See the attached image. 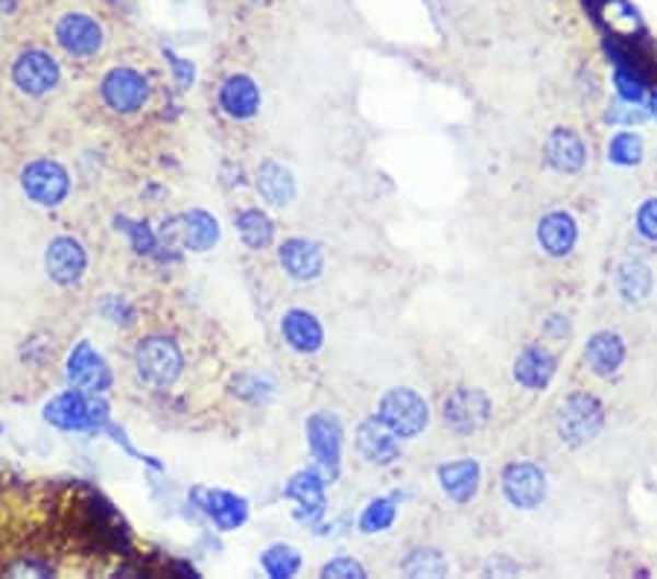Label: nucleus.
Returning <instances> with one entry per match:
<instances>
[{
  "label": "nucleus",
  "mask_w": 657,
  "mask_h": 579,
  "mask_svg": "<svg viewBox=\"0 0 657 579\" xmlns=\"http://www.w3.org/2000/svg\"><path fill=\"white\" fill-rule=\"evenodd\" d=\"M181 351L169 337H146L134 348V372L146 386L167 390L181 374Z\"/></svg>",
  "instance_id": "obj_1"
},
{
  "label": "nucleus",
  "mask_w": 657,
  "mask_h": 579,
  "mask_svg": "<svg viewBox=\"0 0 657 579\" xmlns=\"http://www.w3.org/2000/svg\"><path fill=\"white\" fill-rule=\"evenodd\" d=\"M62 71L54 56L45 47H24L21 54L12 56L10 82L12 89L27 94V97H45L59 85Z\"/></svg>",
  "instance_id": "obj_2"
},
{
  "label": "nucleus",
  "mask_w": 657,
  "mask_h": 579,
  "mask_svg": "<svg viewBox=\"0 0 657 579\" xmlns=\"http://www.w3.org/2000/svg\"><path fill=\"white\" fill-rule=\"evenodd\" d=\"M19 182L24 197L38 208L62 206L64 199H68V194H71V176H68V170L54 159L30 161L27 167L21 170Z\"/></svg>",
  "instance_id": "obj_3"
},
{
  "label": "nucleus",
  "mask_w": 657,
  "mask_h": 579,
  "mask_svg": "<svg viewBox=\"0 0 657 579\" xmlns=\"http://www.w3.org/2000/svg\"><path fill=\"white\" fill-rule=\"evenodd\" d=\"M377 419L389 430H395L400 439H412L426 428L430 407H426V402L415 390L398 386V390H389V393L383 395Z\"/></svg>",
  "instance_id": "obj_4"
},
{
  "label": "nucleus",
  "mask_w": 657,
  "mask_h": 579,
  "mask_svg": "<svg viewBox=\"0 0 657 579\" xmlns=\"http://www.w3.org/2000/svg\"><path fill=\"white\" fill-rule=\"evenodd\" d=\"M54 36L56 45L62 47L68 56H73V59H91L106 45L103 24L94 15H89V12H64V15H59Z\"/></svg>",
  "instance_id": "obj_5"
},
{
  "label": "nucleus",
  "mask_w": 657,
  "mask_h": 579,
  "mask_svg": "<svg viewBox=\"0 0 657 579\" xmlns=\"http://www.w3.org/2000/svg\"><path fill=\"white\" fill-rule=\"evenodd\" d=\"M605 410L594 395L576 393L561 404L559 410V433L567 445H585L602 430Z\"/></svg>",
  "instance_id": "obj_6"
},
{
  "label": "nucleus",
  "mask_w": 657,
  "mask_h": 579,
  "mask_svg": "<svg viewBox=\"0 0 657 579\" xmlns=\"http://www.w3.org/2000/svg\"><path fill=\"white\" fill-rule=\"evenodd\" d=\"M99 94H103V103L117 115H134L150 100V80L141 71L126 68V65L124 68H112L103 77Z\"/></svg>",
  "instance_id": "obj_7"
},
{
  "label": "nucleus",
  "mask_w": 657,
  "mask_h": 579,
  "mask_svg": "<svg viewBox=\"0 0 657 579\" xmlns=\"http://www.w3.org/2000/svg\"><path fill=\"white\" fill-rule=\"evenodd\" d=\"M103 410H106V407L94 402L91 393L71 390V393L56 395L54 402L47 404L45 419L62 430H85L94 428V425L103 419Z\"/></svg>",
  "instance_id": "obj_8"
},
{
  "label": "nucleus",
  "mask_w": 657,
  "mask_h": 579,
  "mask_svg": "<svg viewBox=\"0 0 657 579\" xmlns=\"http://www.w3.org/2000/svg\"><path fill=\"white\" fill-rule=\"evenodd\" d=\"M89 267V252L77 238L71 234H59L54 241L47 243L45 250V273L54 278L56 285L71 287L77 281H82Z\"/></svg>",
  "instance_id": "obj_9"
},
{
  "label": "nucleus",
  "mask_w": 657,
  "mask_h": 579,
  "mask_svg": "<svg viewBox=\"0 0 657 579\" xmlns=\"http://www.w3.org/2000/svg\"><path fill=\"white\" fill-rule=\"evenodd\" d=\"M491 419V402L482 390H456L445 402V425L459 437L485 428Z\"/></svg>",
  "instance_id": "obj_10"
},
{
  "label": "nucleus",
  "mask_w": 657,
  "mask_h": 579,
  "mask_svg": "<svg viewBox=\"0 0 657 579\" xmlns=\"http://www.w3.org/2000/svg\"><path fill=\"white\" fill-rule=\"evenodd\" d=\"M503 491L512 507L535 509L547 498V477L538 465L512 463L503 472Z\"/></svg>",
  "instance_id": "obj_11"
},
{
  "label": "nucleus",
  "mask_w": 657,
  "mask_h": 579,
  "mask_svg": "<svg viewBox=\"0 0 657 579\" xmlns=\"http://www.w3.org/2000/svg\"><path fill=\"white\" fill-rule=\"evenodd\" d=\"M307 442H310V451L319 463L321 474L325 477H333L339 468V451H342V428L339 421L328 413H316L310 421H307Z\"/></svg>",
  "instance_id": "obj_12"
},
{
  "label": "nucleus",
  "mask_w": 657,
  "mask_h": 579,
  "mask_svg": "<svg viewBox=\"0 0 657 579\" xmlns=\"http://www.w3.org/2000/svg\"><path fill=\"white\" fill-rule=\"evenodd\" d=\"M278 260H281L286 276L295 278V281H316L325 269L321 246L307 241V238H286L278 250Z\"/></svg>",
  "instance_id": "obj_13"
},
{
  "label": "nucleus",
  "mask_w": 657,
  "mask_h": 579,
  "mask_svg": "<svg viewBox=\"0 0 657 579\" xmlns=\"http://www.w3.org/2000/svg\"><path fill=\"white\" fill-rule=\"evenodd\" d=\"M68 381L73 383V390L97 395L103 393L112 381L106 360L91 348V343H80L73 348L71 360H68Z\"/></svg>",
  "instance_id": "obj_14"
},
{
  "label": "nucleus",
  "mask_w": 657,
  "mask_h": 579,
  "mask_svg": "<svg viewBox=\"0 0 657 579\" xmlns=\"http://www.w3.org/2000/svg\"><path fill=\"white\" fill-rule=\"evenodd\" d=\"M356 448L360 454L374 465H389L400 454V437L389 430L380 419H368L356 430Z\"/></svg>",
  "instance_id": "obj_15"
},
{
  "label": "nucleus",
  "mask_w": 657,
  "mask_h": 579,
  "mask_svg": "<svg viewBox=\"0 0 657 579\" xmlns=\"http://www.w3.org/2000/svg\"><path fill=\"white\" fill-rule=\"evenodd\" d=\"M220 106L234 120H249L258 115L260 108V89L249 73H234L223 82L220 89Z\"/></svg>",
  "instance_id": "obj_16"
},
{
  "label": "nucleus",
  "mask_w": 657,
  "mask_h": 579,
  "mask_svg": "<svg viewBox=\"0 0 657 579\" xmlns=\"http://www.w3.org/2000/svg\"><path fill=\"white\" fill-rule=\"evenodd\" d=\"M281 334H284L286 346L298 351V355H316L325 343V328L321 322L307 311H286L281 320Z\"/></svg>",
  "instance_id": "obj_17"
},
{
  "label": "nucleus",
  "mask_w": 657,
  "mask_h": 579,
  "mask_svg": "<svg viewBox=\"0 0 657 579\" xmlns=\"http://www.w3.org/2000/svg\"><path fill=\"white\" fill-rule=\"evenodd\" d=\"M622 360H625V343H622L620 334L599 331V334H594V337L587 339L585 363L590 366V372L599 374V378H611L622 366Z\"/></svg>",
  "instance_id": "obj_18"
},
{
  "label": "nucleus",
  "mask_w": 657,
  "mask_h": 579,
  "mask_svg": "<svg viewBox=\"0 0 657 579\" xmlns=\"http://www.w3.org/2000/svg\"><path fill=\"white\" fill-rule=\"evenodd\" d=\"M255 187H258V194L267 199L269 206H293L295 178L293 173H290L284 164H278V161H263V164H260L258 173H255Z\"/></svg>",
  "instance_id": "obj_19"
},
{
  "label": "nucleus",
  "mask_w": 657,
  "mask_h": 579,
  "mask_svg": "<svg viewBox=\"0 0 657 579\" xmlns=\"http://www.w3.org/2000/svg\"><path fill=\"white\" fill-rule=\"evenodd\" d=\"M576 220L567 211H552L538 225V241H541L543 252L552 258H564L570 250L576 246Z\"/></svg>",
  "instance_id": "obj_20"
},
{
  "label": "nucleus",
  "mask_w": 657,
  "mask_h": 579,
  "mask_svg": "<svg viewBox=\"0 0 657 579\" xmlns=\"http://www.w3.org/2000/svg\"><path fill=\"white\" fill-rule=\"evenodd\" d=\"M178 223H181L178 225V241L193 252H211L223 234L220 220L208 211H187Z\"/></svg>",
  "instance_id": "obj_21"
},
{
  "label": "nucleus",
  "mask_w": 657,
  "mask_h": 579,
  "mask_svg": "<svg viewBox=\"0 0 657 579\" xmlns=\"http://www.w3.org/2000/svg\"><path fill=\"white\" fill-rule=\"evenodd\" d=\"M438 480H442V489L456 503H468L480 491V465H477V460H459V463L442 465Z\"/></svg>",
  "instance_id": "obj_22"
},
{
  "label": "nucleus",
  "mask_w": 657,
  "mask_h": 579,
  "mask_svg": "<svg viewBox=\"0 0 657 579\" xmlns=\"http://www.w3.org/2000/svg\"><path fill=\"white\" fill-rule=\"evenodd\" d=\"M555 374V357L541 346L526 348L524 355L517 357L515 378L517 383H524L526 390H543Z\"/></svg>",
  "instance_id": "obj_23"
},
{
  "label": "nucleus",
  "mask_w": 657,
  "mask_h": 579,
  "mask_svg": "<svg viewBox=\"0 0 657 579\" xmlns=\"http://www.w3.org/2000/svg\"><path fill=\"white\" fill-rule=\"evenodd\" d=\"M547 161L559 173H578L585 164V143L570 129H555L547 141Z\"/></svg>",
  "instance_id": "obj_24"
},
{
  "label": "nucleus",
  "mask_w": 657,
  "mask_h": 579,
  "mask_svg": "<svg viewBox=\"0 0 657 579\" xmlns=\"http://www.w3.org/2000/svg\"><path fill=\"white\" fill-rule=\"evenodd\" d=\"M196 498L202 500V509L213 518V524L220 530H234L246 521V500L228 491H196Z\"/></svg>",
  "instance_id": "obj_25"
},
{
  "label": "nucleus",
  "mask_w": 657,
  "mask_h": 579,
  "mask_svg": "<svg viewBox=\"0 0 657 579\" xmlns=\"http://www.w3.org/2000/svg\"><path fill=\"white\" fill-rule=\"evenodd\" d=\"M237 232H240V241L246 243L251 252H260L272 246L275 225H272V220H269L260 208H246V211L237 215Z\"/></svg>",
  "instance_id": "obj_26"
},
{
  "label": "nucleus",
  "mask_w": 657,
  "mask_h": 579,
  "mask_svg": "<svg viewBox=\"0 0 657 579\" xmlns=\"http://www.w3.org/2000/svg\"><path fill=\"white\" fill-rule=\"evenodd\" d=\"M617 290L625 302H643L652 293V269L643 260H625L617 269Z\"/></svg>",
  "instance_id": "obj_27"
},
{
  "label": "nucleus",
  "mask_w": 657,
  "mask_h": 579,
  "mask_svg": "<svg viewBox=\"0 0 657 579\" xmlns=\"http://www.w3.org/2000/svg\"><path fill=\"white\" fill-rule=\"evenodd\" d=\"M321 489H325V483H321L319 474L302 472V474H295L293 480H290V486H286V495L298 500L304 509L310 507L313 512L319 516L321 507H325V495H321Z\"/></svg>",
  "instance_id": "obj_28"
},
{
  "label": "nucleus",
  "mask_w": 657,
  "mask_h": 579,
  "mask_svg": "<svg viewBox=\"0 0 657 579\" xmlns=\"http://www.w3.org/2000/svg\"><path fill=\"white\" fill-rule=\"evenodd\" d=\"M400 568H403V574H409V577H445L447 570H450V565H447L445 556L438 551H433V547H421V551L409 553Z\"/></svg>",
  "instance_id": "obj_29"
},
{
  "label": "nucleus",
  "mask_w": 657,
  "mask_h": 579,
  "mask_svg": "<svg viewBox=\"0 0 657 579\" xmlns=\"http://www.w3.org/2000/svg\"><path fill=\"white\" fill-rule=\"evenodd\" d=\"M260 565L267 568L269 577L284 579V577H293L295 570L302 568V556H298V551L290 547V544H275V547H269V551L263 553Z\"/></svg>",
  "instance_id": "obj_30"
},
{
  "label": "nucleus",
  "mask_w": 657,
  "mask_h": 579,
  "mask_svg": "<svg viewBox=\"0 0 657 579\" xmlns=\"http://www.w3.org/2000/svg\"><path fill=\"white\" fill-rule=\"evenodd\" d=\"M608 155H611V161L622 164V167L640 164V159H643V141H640V135L634 132L613 135L611 143H608Z\"/></svg>",
  "instance_id": "obj_31"
},
{
  "label": "nucleus",
  "mask_w": 657,
  "mask_h": 579,
  "mask_svg": "<svg viewBox=\"0 0 657 579\" xmlns=\"http://www.w3.org/2000/svg\"><path fill=\"white\" fill-rule=\"evenodd\" d=\"M391 521H395V503L380 498L372 500V503L365 507L363 518H360V526H363V533H380V530H389Z\"/></svg>",
  "instance_id": "obj_32"
},
{
  "label": "nucleus",
  "mask_w": 657,
  "mask_h": 579,
  "mask_svg": "<svg viewBox=\"0 0 657 579\" xmlns=\"http://www.w3.org/2000/svg\"><path fill=\"white\" fill-rule=\"evenodd\" d=\"M321 577H342V579L354 577V579H360V577H365V568L360 565V561L348 559V556H339V559L328 561V565L321 568Z\"/></svg>",
  "instance_id": "obj_33"
},
{
  "label": "nucleus",
  "mask_w": 657,
  "mask_h": 579,
  "mask_svg": "<svg viewBox=\"0 0 657 579\" xmlns=\"http://www.w3.org/2000/svg\"><path fill=\"white\" fill-rule=\"evenodd\" d=\"M637 229L643 238H648V241H657V199H648L646 206L640 208Z\"/></svg>",
  "instance_id": "obj_34"
},
{
  "label": "nucleus",
  "mask_w": 657,
  "mask_h": 579,
  "mask_svg": "<svg viewBox=\"0 0 657 579\" xmlns=\"http://www.w3.org/2000/svg\"><path fill=\"white\" fill-rule=\"evenodd\" d=\"M608 120H611V124H640V120H646V112L625 100L622 106H613L611 112H608Z\"/></svg>",
  "instance_id": "obj_35"
},
{
  "label": "nucleus",
  "mask_w": 657,
  "mask_h": 579,
  "mask_svg": "<svg viewBox=\"0 0 657 579\" xmlns=\"http://www.w3.org/2000/svg\"><path fill=\"white\" fill-rule=\"evenodd\" d=\"M617 85H620L622 100H629V103H640L643 100V89H640V82L634 77H629L625 71L617 73Z\"/></svg>",
  "instance_id": "obj_36"
},
{
  "label": "nucleus",
  "mask_w": 657,
  "mask_h": 579,
  "mask_svg": "<svg viewBox=\"0 0 657 579\" xmlns=\"http://www.w3.org/2000/svg\"><path fill=\"white\" fill-rule=\"evenodd\" d=\"M547 334H550V337H555V339L567 337V334H570L567 320H564V316H550V320H547Z\"/></svg>",
  "instance_id": "obj_37"
},
{
  "label": "nucleus",
  "mask_w": 657,
  "mask_h": 579,
  "mask_svg": "<svg viewBox=\"0 0 657 579\" xmlns=\"http://www.w3.org/2000/svg\"><path fill=\"white\" fill-rule=\"evenodd\" d=\"M21 7V0H0V19H3V15H12V12L19 10Z\"/></svg>",
  "instance_id": "obj_38"
},
{
  "label": "nucleus",
  "mask_w": 657,
  "mask_h": 579,
  "mask_svg": "<svg viewBox=\"0 0 657 579\" xmlns=\"http://www.w3.org/2000/svg\"><path fill=\"white\" fill-rule=\"evenodd\" d=\"M652 106H655V117H657V100H655V103H652Z\"/></svg>",
  "instance_id": "obj_39"
},
{
  "label": "nucleus",
  "mask_w": 657,
  "mask_h": 579,
  "mask_svg": "<svg viewBox=\"0 0 657 579\" xmlns=\"http://www.w3.org/2000/svg\"><path fill=\"white\" fill-rule=\"evenodd\" d=\"M251 3H258V0H251Z\"/></svg>",
  "instance_id": "obj_40"
}]
</instances>
